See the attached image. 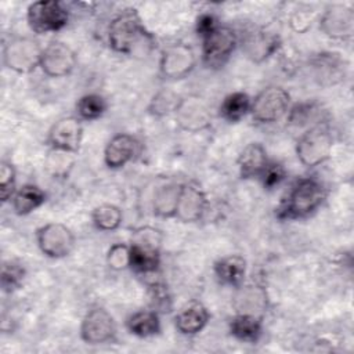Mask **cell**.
Masks as SVG:
<instances>
[{"instance_id": "9c48e42d", "label": "cell", "mask_w": 354, "mask_h": 354, "mask_svg": "<svg viewBox=\"0 0 354 354\" xmlns=\"http://www.w3.org/2000/svg\"><path fill=\"white\" fill-rule=\"evenodd\" d=\"M195 62V53L188 44H169L160 55V72L167 79H183L194 69Z\"/></svg>"}, {"instance_id": "484cf974", "label": "cell", "mask_w": 354, "mask_h": 354, "mask_svg": "<svg viewBox=\"0 0 354 354\" xmlns=\"http://www.w3.org/2000/svg\"><path fill=\"white\" fill-rule=\"evenodd\" d=\"M277 47L274 37L266 36V33H252L245 41V51L253 61H260L268 57Z\"/></svg>"}, {"instance_id": "6da1fadb", "label": "cell", "mask_w": 354, "mask_h": 354, "mask_svg": "<svg viewBox=\"0 0 354 354\" xmlns=\"http://www.w3.org/2000/svg\"><path fill=\"white\" fill-rule=\"evenodd\" d=\"M325 199L324 187L314 178H300L290 189L281 214L289 218L306 217Z\"/></svg>"}, {"instance_id": "7402d4cb", "label": "cell", "mask_w": 354, "mask_h": 354, "mask_svg": "<svg viewBox=\"0 0 354 354\" xmlns=\"http://www.w3.org/2000/svg\"><path fill=\"white\" fill-rule=\"evenodd\" d=\"M231 333L243 342H256L261 335L260 321L249 314H239L230 322Z\"/></svg>"}, {"instance_id": "f1b7e54d", "label": "cell", "mask_w": 354, "mask_h": 354, "mask_svg": "<svg viewBox=\"0 0 354 354\" xmlns=\"http://www.w3.org/2000/svg\"><path fill=\"white\" fill-rule=\"evenodd\" d=\"M180 101L181 98L176 93L163 90L152 98L149 109L155 115H167L170 112H176Z\"/></svg>"}, {"instance_id": "8992f818", "label": "cell", "mask_w": 354, "mask_h": 354, "mask_svg": "<svg viewBox=\"0 0 354 354\" xmlns=\"http://www.w3.org/2000/svg\"><path fill=\"white\" fill-rule=\"evenodd\" d=\"M28 24L36 33L59 30L66 25L68 12L61 3L54 0L35 1L28 8Z\"/></svg>"}, {"instance_id": "83f0119b", "label": "cell", "mask_w": 354, "mask_h": 354, "mask_svg": "<svg viewBox=\"0 0 354 354\" xmlns=\"http://www.w3.org/2000/svg\"><path fill=\"white\" fill-rule=\"evenodd\" d=\"M77 112L83 119L93 120L100 118L105 109H106V102L105 100L98 95V94H87L83 95L79 102H77Z\"/></svg>"}, {"instance_id": "30bf717a", "label": "cell", "mask_w": 354, "mask_h": 354, "mask_svg": "<svg viewBox=\"0 0 354 354\" xmlns=\"http://www.w3.org/2000/svg\"><path fill=\"white\" fill-rule=\"evenodd\" d=\"M116 325L105 308L90 310L82 321L80 336L88 344H102L113 339Z\"/></svg>"}, {"instance_id": "9a60e30c", "label": "cell", "mask_w": 354, "mask_h": 354, "mask_svg": "<svg viewBox=\"0 0 354 354\" xmlns=\"http://www.w3.org/2000/svg\"><path fill=\"white\" fill-rule=\"evenodd\" d=\"M321 29L333 39H350L354 32V14L344 6H333L324 14Z\"/></svg>"}, {"instance_id": "2e32d148", "label": "cell", "mask_w": 354, "mask_h": 354, "mask_svg": "<svg viewBox=\"0 0 354 354\" xmlns=\"http://www.w3.org/2000/svg\"><path fill=\"white\" fill-rule=\"evenodd\" d=\"M138 142L130 134H118L108 142L104 159L108 167L119 169L130 162L137 153Z\"/></svg>"}, {"instance_id": "836d02e7", "label": "cell", "mask_w": 354, "mask_h": 354, "mask_svg": "<svg viewBox=\"0 0 354 354\" xmlns=\"http://www.w3.org/2000/svg\"><path fill=\"white\" fill-rule=\"evenodd\" d=\"M285 176H286V173H285V169H283L282 165L268 162L264 173L261 174L264 188H267V189L274 188L275 185H278L285 178Z\"/></svg>"}, {"instance_id": "44dd1931", "label": "cell", "mask_w": 354, "mask_h": 354, "mask_svg": "<svg viewBox=\"0 0 354 354\" xmlns=\"http://www.w3.org/2000/svg\"><path fill=\"white\" fill-rule=\"evenodd\" d=\"M181 185L167 184L160 187L153 196V212L162 217L176 216V207L178 202Z\"/></svg>"}, {"instance_id": "ac0fdd59", "label": "cell", "mask_w": 354, "mask_h": 354, "mask_svg": "<svg viewBox=\"0 0 354 354\" xmlns=\"http://www.w3.org/2000/svg\"><path fill=\"white\" fill-rule=\"evenodd\" d=\"M207 321V310L199 303H192L176 315V328L184 335H195L205 328Z\"/></svg>"}, {"instance_id": "ba28073f", "label": "cell", "mask_w": 354, "mask_h": 354, "mask_svg": "<svg viewBox=\"0 0 354 354\" xmlns=\"http://www.w3.org/2000/svg\"><path fill=\"white\" fill-rule=\"evenodd\" d=\"M236 44V36L230 28L217 26L210 35L203 37L202 55L205 64L210 68L223 66L232 54Z\"/></svg>"}, {"instance_id": "4fadbf2b", "label": "cell", "mask_w": 354, "mask_h": 354, "mask_svg": "<svg viewBox=\"0 0 354 354\" xmlns=\"http://www.w3.org/2000/svg\"><path fill=\"white\" fill-rule=\"evenodd\" d=\"M176 120L187 131H199L209 127L212 116L202 98L188 97L181 98L176 109Z\"/></svg>"}, {"instance_id": "5b68a950", "label": "cell", "mask_w": 354, "mask_h": 354, "mask_svg": "<svg viewBox=\"0 0 354 354\" xmlns=\"http://www.w3.org/2000/svg\"><path fill=\"white\" fill-rule=\"evenodd\" d=\"M43 50L29 37H14L3 50V61L7 68L18 72L28 73L40 65Z\"/></svg>"}, {"instance_id": "3957f363", "label": "cell", "mask_w": 354, "mask_h": 354, "mask_svg": "<svg viewBox=\"0 0 354 354\" xmlns=\"http://www.w3.org/2000/svg\"><path fill=\"white\" fill-rule=\"evenodd\" d=\"M144 36L145 30L136 10L123 11L109 25V44L118 53H131Z\"/></svg>"}, {"instance_id": "277c9868", "label": "cell", "mask_w": 354, "mask_h": 354, "mask_svg": "<svg viewBox=\"0 0 354 354\" xmlns=\"http://www.w3.org/2000/svg\"><path fill=\"white\" fill-rule=\"evenodd\" d=\"M290 95L279 86H270L261 90L250 104V112L254 120L272 123L279 120L289 109Z\"/></svg>"}, {"instance_id": "4316f807", "label": "cell", "mask_w": 354, "mask_h": 354, "mask_svg": "<svg viewBox=\"0 0 354 354\" xmlns=\"http://www.w3.org/2000/svg\"><path fill=\"white\" fill-rule=\"evenodd\" d=\"M93 223L101 231H113L122 223V212L115 205H101L93 212Z\"/></svg>"}, {"instance_id": "52a82bcc", "label": "cell", "mask_w": 354, "mask_h": 354, "mask_svg": "<svg viewBox=\"0 0 354 354\" xmlns=\"http://www.w3.org/2000/svg\"><path fill=\"white\" fill-rule=\"evenodd\" d=\"M37 245L40 250L53 259L68 256L75 246L72 231L61 223H48L37 230Z\"/></svg>"}, {"instance_id": "8fae6325", "label": "cell", "mask_w": 354, "mask_h": 354, "mask_svg": "<svg viewBox=\"0 0 354 354\" xmlns=\"http://www.w3.org/2000/svg\"><path fill=\"white\" fill-rule=\"evenodd\" d=\"M76 65V55L71 47L61 41H53L43 48L40 66L51 77L69 75Z\"/></svg>"}, {"instance_id": "f546056e", "label": "cell", "mask_w": 354, "mask_h": 354, "mask_svg": "<svg viewBox=\"0 0 354 354\" xmlns=\"http://www.w3.org/2000/svg\"><path fill=\"white\" fill-rule=\"evenodd\" d=\"M24 268L21 264L15 261H8L3 266L1 270V285L4 290H12L19 286L22 278H24Z\"/></svg>"}, {"instance_id": "5bb4252c", "label": "cell", "mask_w": 354, "mask_h": 354, "mask_svg": "<svg viewBox=\"0 0 354 354\" xmlns=\"http://www.w3.org/2000/svg\"><path fill=\"white\" fill-rule=\"evenodd\" d=\"M206 207V196L203 191L192 183L183 184L180 188L176 217L184 223L198 221Z\"/></svg>"}, {"instance_id": "7c38bea8", "label": "cell", "mask_w": 354, "mask_h": 354, "mask_svg": "<svg viewBox=\"0 0 354 354\" xmlns=\"http://www.w3.org/2000/svg\"><path fill=\"white\" fill-rule=\"evenodd\" d=\"M83 127L80 120L76 118H62L59 119L48 131L47 141L55 151L62 152H77L82 142Z\"/></svg>"}, {"instance_id": "7a4b0ae2", "label": "cell", "mask_w": 354, "mask_h": 354, "mask_svg": "<svg viewBox=\"0 0 354 354\" xmlns=\"http://www.w3.org/2000/svg\"><path fill=\"white\" fill-rule=\"evenodd\" d=\"M332 145L333 141L328 127L317 124L301 134L296 145V153L304 166L314 167L330 156Z\"/></svg>"}, {"instance_id": "d4e9b609", "label": "cell", "mask_w": 354, "mask_h": 354, "mask_svg": "<svg viewBox=\"0 0 354 354\" xmlns=\"http://www.w3.org/2000/svg\"><path fill=\"white\" fill-rule=\"evenodd\" d=\"M130 266L142 274L153 272L159 266V250L131 243Z\"/></svg>"}, {"instance_id": "4dcf8cb0", "label": "cell", "mask_w": 354, "mask_h": 354, "mask_svg": "<svg viewBox=\"0 0 354 354\" xmlns=\"http://www.w3.org/2000/svg\"><path fill=\"white\" fill-rule=\"evenodd\" d=\"M160 232L152 227H141L138 230L134 231V235L131 238V243L133 245H138V246H145V248H151V249H158L160 246Z\"/></svg>"}, {"instance_id": "cb8c5ba5", "label": "cell", "mask_w": 354, "mask_h": 354, "mask_svg": "<svg viewBox=\"0 0 354 354\" xmlns=\"http://www.w3.org/2000/svg\"><path fill=\"white\" fill-rule=\"evenodd\" d=\"M127 328L136 336H140V337L152 336L158 333L160 329L159 317L155 311H149V310L138 311L129 318Z\"/></svg>"}, {"instance_id": "603a6c76", "label": "cell", "mask_w": 354, "mask_h": 354, "mask_svg": "<svg viewBox=\"0 0 354 354\" xmlns=\"http://www.w3.org/2000/svg\"><path fill=\"white\" fill-rule=\"evenodd\" d=\"M250 98L246 93L236 91L228 94L220 105V115L228 122H238L250 111Z\"/></svg>"}, {"instance_id": "d6a6232c", "label": "cell", "mask_w": 354, "mask_h": 354, "mask_svg": "<svg viewBox=\"0 0 354 354\" xmlns=\"http://www.w3.org/2000/svg\"><path fill=\"white\" fill-rule=\"evenodd\" d=\"M15 187V170L11 163L3 162L0 166V191L3 202L8 201Z\"/></svg>"}, {"instance_id": "e0dca14e", "label": "cell", "mask_w": 354, "mask_h": 354, "mask_svg": "<svg viewBox=\"0 0 354 354\" xmlns=\"http://www.w3.org/2000/svg\"><path fill=\"white\" fill-rule=\"evenodd\" d=\"M267 165V152L260 142L246 145L238 158V167L242 178L261 177Z\"/></svg>"}, {"instance_id": "ffe728a7", "label": "cell", "mask_w": 354, "mask_h": 354, "mask_svg": "<svg viewBox=\"0 0 354 354\" xmlns=\"http://www.w3.org/2000/svg\"><path fill=\"white\" fill-rule=\"evenodd\" d=\"M44 199L46 195L37 185L26 184L21 187L12 196V207L19 216L29 214L30 212L37 209L44 202Z\"/></svg>"}, {"instance_id": "d6986e66", "label": "cell", "mask_w": 354, "mask_h": 354, "mask_svg": "<svg viewBox=\"0 0 354 354\" xmlns=\"http://www.w3.org/2000/svg\"><path fill=\"white\" fill-rule=\"evenodd\" d=\"M217 278L227 285H239L245 277L246 261L238 254H231L218 260L214 266Z\"/></svg>"}, {"instance_id": "e575fe53", "label": "cell", "mask_w": 354, "mask_h": 354, "mask_svg": "<svg viewBox=\"0 0 354 354\" xmlns=\"http://www.w3.org/2000/svg\"><path fill=\"white\" fill-rule=\"evenodd\" d=\"M217 22H216V18L210 14H203L198 18V22H196V32L198 35L203 39L206 37L207 35H210L216 28H217Z\"/></svg>"}, {"instance_id": "1f68e13d", "label": "cell", "mask_w": 354, "mask_h": 354, "mask_svg": "<svg viewBox=\"0 0 354 354\" xmlns=\"http://www.w3.org/2000/svg\"><path fill=\"white\" fill-rule=\"evenodd\" d=\"M108 264L113 270H123L130 266V246L115 243L108 252Z\"/></svg>"}]
</instances>
